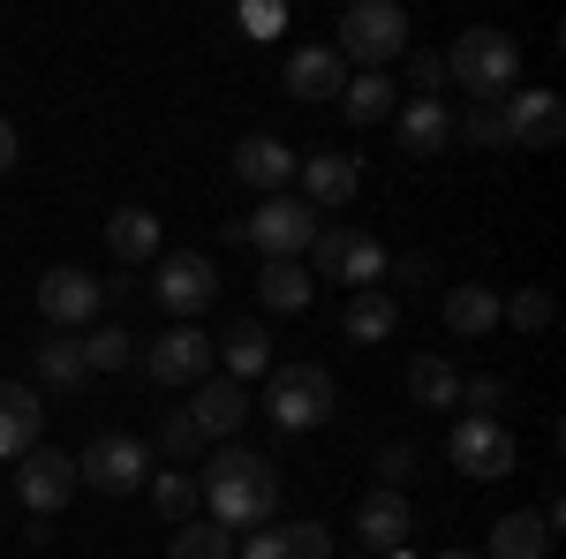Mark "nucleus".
<instances>
[{"label": "nucleus", "mask_w": 566, "mask_h": 559, "mask_svg": "<svg viewBox=\"0 0 566 559\" xmlns=\"http://www.w3.org/2000/svg\"><path fill=\"white\" fill-rule=\"evenodd\" d=\"M408 529H416V507H408V491H386V484H370L363 499H355V537H363V552H400L408 545Z\"/></svg>", "instance_id": "obj_13"}, {"label": "nucleus", "mask_w": 566, "mask_h": 559, "mask_svg": "<svg viewBox=\"0 0 566 559\" xmlns=\"http://www.w3.org/2000/svg\"><path fill=\"white\" fill-rule=\"evenodd\" d=\"M499 122H506V144L552 152V144L566 136V106H559V91H514V99L499 106Z\"/></svg>", "instance_id": "obj_14"}, {"label": "nucleus", "mask_w": 566, "mask_h": 559, "mask_svg": "<svg viewBox=\"0 0 566 559\" xmlns=\"http://www.w3.org/2000/svg\"><path fill=\"white\" fill-rule=\"evenodd\" d=\"M212 355L227 363V379H234V386H258L264 371H272V341H264V325H258V318H234V325L219 333Z\"/></svg>", "instance_id": "obj_22"}, {"label": "nucleus", "mask_w": 566, "mask_h": 559, "mask_svg": "<svg viewBox=\"0 0 566 559\" xmlns=\"http://www.w3.org/2000/svg\"><path fill=\"white\" fill-rule=\"evenodd\" d=\"M0 499H8V491H0Z\"/></svg>", "instance_id": "obj_44"}, {"label": "nucleus", "mask_w": 566, "mask_h": 559, "mask_svg": "<svg viewBox=\"0 0 566 559\" xmlns=\"http://www.w3.org/2000/svg\"><path fill=\"white\" fill-rule=\"evenodd\" d=\"M242 416H250V386H234V379H205L189 401V424L205 431V446H227L242 431Z\"/></svg>", "instance_id": "obj_17"}, {"label": "nucleus", "mask_w": 566, "mask_h": 559, "mask_svg": "<svg viewBox=\"0 0 566 559\" xmlns=\"http://www.w3.org/2000/svg\"><path fill=\"white\" fill-rule=\"evenodd\" d=\"M438 61H446V84H461L476 106H499V99L522 91V45L506 39V31H491V23L461 31Z\"/></svg>", "instance_id": "obj_2"}, {"label": "nucleus", "mask_w": 566, "mask_h": 559, "mask_svg": "<svg viewBox=\"0 0 566 559\" xmlns=\"http://www.w3.org/2000/svg\"><path fill=\"white\" fill-rule=\"evenodd\" d=\"M310 296H317V280H310L303 265L280 258V265H264V272H258V302H264V310H280V318H303Z\"/></svg>", "instance_id": "obj_28"}, {"label": "nucleus", "mask_w": 566, "mask_h": 559, "mask_svg": "<svg viewBox=\"0 0 566 559\" xmlns=\"http://www.w3.org/2000/svg\"><path fill=\"white\" fill-rule=\"evenodd\" d=\"M453 136H461L469 152H499V144H506V122H499V106H469V114L453 122Z\"/></svg>", "instance_id": "obj_36"}, {"label": "nucleus", "mask_w": 566, "mask_h": 559, "mask_svg": "<svg viewBox=\"0 0 566 559\" xmlns=\"http://www.w3.org/2000/svg\"><path fill=\"white\" fill-rule=\"evenodd\" d=\"M167 559H234V537L219 529V521H181L175 529V545H167Z\"/></svg>", "instance_id": "obj_32"}, {"label": "nucleus", "mask_w": 566, "mask_h": 559, "mask_svg": "<svg viewBox=\"0 0 566 559\" xmlns=\"http://www.w3.org/2000/svg\"><path fill=\"white\" fill-rule=\"evenodd\" d=\"M15 159H23V144H15V122H8V114H0V174L15 167Z\"/></svg>", "instance_id": "obj_41"}, {"label": "nucleus", "mask_w": 566, "mask_h": 559, "mask_svg": "<svg viewBox=\"0 0 566 559\" xmlns=\"http://www.w3.org/2000/svg\"><path fill=\"white\" fill-rule=\"evenodd\" d=\"M129 355H136V341L122 333V325H91V333H84V371H91V379H106V371H122Z\"/></svg>", "instance_id": "obj_33"}, {"label": "nucleus", "mask_w": 566, "mask_h": 559, "mask_svg": "<svg viewBox=\"0 0 566 559\" xmlns=\"http://www.w3.org/2000/svg\"><path fill=\"white\" fill-rule=\"evenodd\" d=\"M39 386H45V393H84V386H91V371H84V341H69V333L39 341Z\"/></svg>", "instance_id": "obj_29"}, {"label": "nucleus", "mask_w": 566, "mask_h": 559, "mask_svg": "<svg viewBox=\"0 0 566 559\" xmlns=\"http://www.w3.org/2000/svg\"><path fill=\"white\" fill-rule=\"evenodd\" d=\"M76 476H84L98 499H129L151 484V446L136 431H98L84 454H76Z\"/></svg>", "instance_id": "obj_7"}, {"label": "nucleus", "mask_w": 566, "mask_h": 559, "mask_svg": "<svg viewBox=\"0 0 566 559\" xmlns=\"http://www.w3.org/2000/svg\"><path fill=\"white\" fill-rule=\"evenodd\" d=\"M333 401H340V386H333L325 363H272L264 371V416L287 431V438L333 424Z\"/></svg>", "instance_id": "obj_3"}, {"label": "nucleus", "mask_w": 566, "mask_h": 559, "mask_svg": "<svg viewBox=\"0 0 566 559\" xmlns=\"http://www.w3.org/2000/svg\"><path fill=\"white\" fill-rule=\"evenodd\" d=\"M461 401H469V416H499L506 408V379H491V371L483 379H461Z\"/></svg>", "instance_id": "obj_38"}, {"label": "nucleus", "mask_w": 566, "mask_h": 559, "mask_svg": "<svg viewBox=\"0 0 566 559\" xmlns=\"http://www.w3.org/2000/svg\"><path fill=\"white\" fill-rule=\"evenodd\" d=\"M438 318H446L461 341H476V333H491V325H499V296H491V288H476V280H461V288H446Z\"/></svg>", "instance_id": "obj_26"}, {"label": "nucleus", "mask_w": 566, "mask_h": 559, "mask_svg": "<svg viewBox=\"0 0 566 559\" xmlns=\"http://www.w3.org/2000/svg\"><path fill=\"white\" fill-rule=\"evenodd\" d=\"M234 242H250V250H258L264 265H303V250L310 242H317V213H310L303 197H264L258 213L242 219V227H234Z\"/></svg>", "instance_id": "obj_8"}, {"label": "nucleus", "mask_w": 566, "mask_h": 559, "mask_svg": "<svg viewBox=\"0 0 566 559\" xmlns=\"http://www.w3.org/2000/svg\"><path fill=\"white\" fill-rule=\"evenodd\" d=\"M144 491H151V507H159V515L175 521V529H181V521H197V515H205V499H197V476H189V469H159L151 484H144Z\"/></svg>", "instance_id": "obj_31"}, {"label": "nucleus", "mask_w": 566, "mask_h": 559, "mask_svg": "<svg viewBox=\"0 0 566 559\" xmlns=\"http://www.w3.org/2000/svg\"><path fill=\"white\" fill-rule=\"evenodd\" d=\"M483 559H552V529H544V515H499Z\"/></svg>", "instance_id": "obj_27"}, {"label": "nucleus", "mask_w": 566, "mask_h": 559, "mask_svg": "<svg viewBox=\"0 0 566 559\" xmlns=\"http://www.w3.org/2000/svg\"><path fill=\"white\" fill-rule=\"evenodd\" d=\"M446 454H453V469L476 476V484H499V476H514V462H522L514 431L499 424V416H461L453 438H446Z\"/></svg>", "instance_id": "obj_10"}, {"label": "nucleus", "mask_w": 566, "mask_h": 559, "mask_svg": "<svg viewBox=\"0 0 566 559\" xmlns=\"http://www.w3.org/2000/svg\"><path fill=\"white\" fill-rule=\"evenodd\" d=\"M499 318L522 325V333H544L552 325V288H522V296H499Z\"/></svg>", "instance_id": "obj_34"}, {"label": "nucleus", "mask_w": 566, "mask_h": 559, "mask_svg": "<svg viewBox=\"0 0 566 559\" xmlns=\"http://www.w3.org/2000/svg\"><path fill=\"white\" fill-rule=\"evenodd\" d=\"M151 302H159L167 318H181V325H197V318L219 302V265L205 258V250H159Z\"/></svg>", "instance_id": "obj_9"}, {"label": "nucleus", "mask_w": 566, "mask_h": 559, "mask_svg": "<svg viewBox=\"0 0 566 559\" xmlns=\"http://www.w3.org/2000/svg\"><path fill=\"white\" fill-rule=\"evenodd\" d=\"M242 23H250V31H280V23H287V8H272V0H258V8H242Z\"/></svg>", "instance_id": "obj_40"}, {"label": "nucleus", "mask_w": 566, "mask_h": 559, "mask_svg": "<svg viewBox=\"0 0 566 559\" xmlns=\"http://www.w3.org/2000/svg\"><path fill=\"white\" fill-rule=\"evenodd\" d=\"M295 167H303V159H295L280 136H242V144H234V182H250L264 197H287Z\"/></svg>", "instance_id": "obj_18"}, {"label": "nucleus", "mask_w": 566, "mask_h": 559, "mask_svg": "<svg viewBox=\"0 0 566 559\" xmlns=\"http://www.w3.org/2000/svg\"><path fill=\"white\" fill-rule=\"evenodd\" d=\"M234 559H333V529L325 521H264Z\"/></svg>", "instance_id": "obj_15"}, {"label": "nucleus", "mask_w": 566, "mask_h": 559, "mask_svg": "<svg viewBox=\"0 0 566 559\" xmlns=\"http://www.w3.org/2000/svg\"><path fill=\"white\" fill-rule=\"evenodd\" d=\"M159 454H167V462H197V454H205V431L189 424V408L159 416Z\"/></svg>", "instance_id": "obj_35"}, {"label": "nucleus", "mask_w": 566, "mask_h": 559, "mask_svg": "<svg viewBox=\"0 0 566 559\" xmlns=\"http://www.w3.org/2000/svg\"><path fill=\"white\" fill-rule=\"evenodd\" d=\"M392 106H400L392 76H348V91H340V114H348L355 130H378V122H392Z\"/></svg>", "instance_id": "obj_30"}, {"label": "nucleus", "mask_w": 566, "mask_h": 559, "mask_svg": "<svg viewBox=\"0 0 566 559\" xmlns=\"http://www.w3.org/2000/svg\"><path fill=\"white\" fill-rule=\"evenodd\" d=\"M295 182H303V205H310V213H325V205H348L355 189H363V159L317 152V159H303V167H295Z\"/></svg>", "instance_id": "obj_20"}, {"label": "nucleus", "mask_w": 566, "mask_h": 559, "mask_svg": "<svg viewBox=\"0 0 566 559\" xmlns=\"http://www.w3.org/2000/svg\"><path fill=\"white\" fill-rule=\"evenodd\" d=\"M400 122V152H416V159H431V152H446L453 144V106L446 99H408V106H392Z\"/></svg>", "instance_id": "obj_21"}, {"label": "nucleus", "mask_w": 566, "mask_h": 559, "mask_svg": "<svg viewBox=\"0 0 566 559\" xmlns=\"http://www.w3.org/2000/svg\"><path fill=\"white\" fill-rule=\"evenodd\" d=\"M438 559H476V552H438Z\"/></svg>", "instance_id": "obj_43"}, {"label": "nucleus", "mask_w": 566, "mask_h": 559, "mask_svg": "<svg viewBox=\"0 0 566 559\" xmlns=\"http://www.w3.org/2000/svg\"><path fill=\"white\" fill-rule=\"evenodd\" d=\"M159 213H144V205H122V213L106 219V250L122 265H159Z\"/></svg>", "instance_id": "obj_23"}, {"label": "nucleus", "mask_w": 566, "mask_h": 559, "mask_svg": "<svg viewBox=\"0 0 566 559\" xmlns=\"http://www.w3.org/2000/svg\"><path fill=\"white\" fill-rule=\"evenodd\" d=\"M400 288H431V258H400Z\"/></svg>", "instance_id": "obj_42"}, {"label": "nucleus", "mask_w": 566, "mask_h": 559, "mask_svg": "<svg viewBox=\"0 0 566 559\" xmlns=\"http://www.w3.org/2000/svg\"><path fill=\"white\" fill-rule=\"evenodd\" d=\"M98 280H91L84 265H53V272H39V318L45 325H98Z\"/></svg>", "instance_id": "obj_12"}, {"label": "nucleus", "mask_w": 566, "mask_h": 559, "mask_svg": "<svg viewBox=\"0 0 566 559\" xmlns=\"http://www.w3.org/2000/svg\"><path fill=\"white\" fill-rule=\"evenodd\" d=\"M333 53L363 61V76H386V61L408 53V15H400V0H355V8H340V45H333Z\"/></svg>", "instance_id": "obj_4"}, {"label": "nucleus", "mask_w": 566, "mask_h": 559, "mask_svg": "<svg viewBox=\"0 0 566 559\" xmlns=\"http://www.w3.org/2000/svg\"><path fill=\"white\" fill-rule=\"evenodd\" d=\"M386 242L378 235H363V227H317V242H310V280H333V288H378V272H386Z\"/></svg>", "instance_id": "obj_5"}, {"label": "nucleus", "mask_w": 566, "mask_h": 559, "mask_svg": "<svg viewBox=\"0 0 566 559\" xmlns=\"http://www.w3.org/2000/svg\"><path fill=\"white\" fill-rule=\"evenodd\" d=\"M408 401H416V408H461V363H446V355H408Z\"/></svg>", "instance_id": "obj_25"}, {"label": "nucleus", "mask_w": 566, "mask_h": 559, "mask_svg": "<svg viewBox=\"0 0 566 559\" xmlns=\"http://www.w3.org/2000/svg\"><path fill=\"white\" fill-rule=\"evenodd\" d=\"M400 69H408L416 99H446V61H438L431 45H408V53H400Z\"/></svg>", "instance_id": "obj_37"}, {"label": "nucleus", "mask_w": 566, "mask_h": 559, "mask_svg": "<svg viewBox=\"0 0 566 559\" xmlns=\"http://www.w3.org/2000/svg\"><path fill=\"white\" fill-rule=\"evenodd\" d=\"M280 84H287V99H340L348 91V61L333 45H295L280 61Z\"/></svg>", "instance_id": "obj_16"}, {"label": "nucleus", "mask_w": 566, "mask_h": 559, "mask_svg": "<svg viewBox=\"0 0 566 559\" xmlns=\"http://www.w3.org/2000/svg\"><path fill=\"white\" fill-rule=\"evenodd\" d=\"M408 476H416V446L400 438V446H386V454H378V484H386V491H400Z\"/></svg>", "instance_id": "obj_39"}, {"label": "nucleus", "mask_w": 566, "mask_h": 559, "mask_svg": "<svg viewBox=\"0 0 566 559\" xmlns=\"http://www.w3.org/2000/svg\"><path fill=\"white\" fill-rule=\"evenodd\" d=\"M39 386H23V379H0V462H23L31 446H39Z\"/></svg>", "instance_id": "obj_19"}, {"label": "nucleus", "mask_w": 566, "mask_h": 559, "mask_svg": "<svg viewBox=\"0 0 566 559\" xmlns=\"http://www.w3.org/2000/svg\"><path fill=\"white\" fill-rule=\"evenodd\" d=\"M212 333L205 325H175V333H159V341L144 348V379L151 386H205L212 379Z\"/></svg>", "instance_id": "obj_11"}, {"label": "nucleus", "mask_w": 566, "mask_h": 559, "mask_svg": "<svg viewBox=\"0 0 566 559\" xmlns=\"http://www.w3.org/2000/svg\"><path fill=\"white\" fill-rule=\"evenodd\" d=\"M8 491H15V507L31 521H53L76 491H84V476H76V454H61V446H31L23 462H15V476H8Z\"/></svg>", "instance_id": "obj_6"}, {"label": "nucleus", "mask_w": 566, "mask_h": 559, "mask_svg": "<svg viewBox=\"0 0 566 559\" xmlns=\"http://www.w3.org/2000/svg\"><path fill=\"white\" fill-rule=\"evenodd\" d=\"M197 499H205V521H219V529H264L280 515V469L258 446H212Z\"/></svg>", "instance_id": "obj_1"}, {"label": "nucleus", "mask_w": 566, "mask_h": 559, "mask_svg": "<svg viewBox=\"0 0 566 559\" xmlns=\"http://www.w3.org/2000/svg\"><path fill=\"white\" fill-rule=\"evenodd\" d=\"M400 325V302L386 296V288H355L348 302H340V333H348L355 348H378Z\"/></svg>", "instance_id": "obj_24"}]
</instances>
